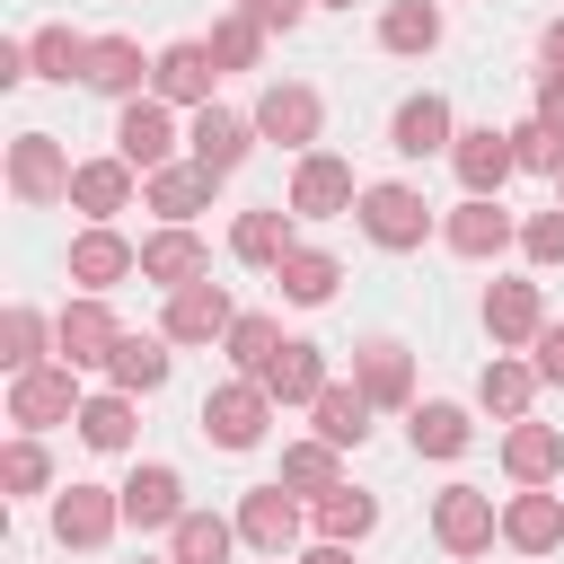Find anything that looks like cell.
Returning a JSON list of instances; mask_svg holds the SVG:
<instances>
[{
    "label": "cell",
    "instance_id": "obj_49",
    "mask_svg": "<svg viewBox=\"0 0 564 564\" xmlns=\"http://www.w3.org/2000/svg\"><path fill=\"white\" fill-rule=\"evenodd\" d=\"M538 379H555V388H564V326H546V335H538Z\"/></svg>",
    "mask_w": 564,
    "mask_h": 564
},
{
    "label": "cell",
    "instance_id": "obj_40",
    "mask_svg": "<svg viewBox=\"0 0 564 564\" xmlns=\"http://www.w3.org/2000/svg\"><path fill=\"white\" fill-rule=\"evenodd\" d=\"M220 344H229V361H238V379H264V361L282 352V326H273V317H238V326H229Z\"/></svg>",
    "mask_w": 564,
    "mask_h": 564
},
{
    "label": "cell",
    "instance_id": "obj_8",
    "mask_svg": "<svg viewBox=\"0 0 564 564\" xmlns=\"http://www.w3.org/2000/svg\"><path fill=\"white\" fill-rule=\"evenodd\" d=\"M185 150H194V167H212V176H238V167H247V150H256V115L194 106V123H185Z\"/></svg>",
    "mask_w": 564,
    "mask_h": 564
},
{
    "label": "cell",
    "instance_id": "obj_11",
    "mask_svg": "<svg viewBox=\"0 0 564 564\" xmlns=\"http://www.w3.org/2000/svg\"><path fill=\"white\" fill-rule=\"evenodd\" d=\"M123 273H141V247H132L123 229H106V220H88V229L70 238V282L106 300V291H115Z\"/></svg>",
    "mask_w": 564,
    "mask_h": 564
},
{
    "label": "cell",
    "instance_id": "obj_22",
    "mask_svg": "<svg viewBox=\"0 0 564 564\" xmlns=\"http://www.w3.org/2000/svg\"><path fill=\"white\" fill-rule=\"evenodd\" d=\"M212 185H220V176H212V167H194V159H185V167H159V176H141V194H150V212H159L167 229H194V212L212 203Z\"/></svg>",
    "mask_w": 564,
    "mask_h": 564
},
{
    "label": "cell",
    "instance_id": "obj_24",
    "mask_svg": "<svg viewBox=\"0 0 564 564\" xmlns=\"http://www.w3.org/2000/svg\"><path fill=\"white\" fill-rule=\"evenodd\" d=\"M326 388H335V379H326V352H317V344H282V352L264 361V397H273V405H317Z\"/></svg>",
    "mask_w": 564,
    "mask_h": 564
},
{
    "label": "cell",
    "instance_id": "obj_4",
    "mask_svg": "<svg viewBox=\"0 0 564 564\" xmlns=\"http://www.w3.org/2000/svg\"><path fill=\"white\" fill-rule=\"evenodd\" d=\"M317 132H326V106H317V88L308 79H273L264 97H256V141H282V150H317Z\"/></svg>",
    "mask_w": 564,
    "mask_h": 564
},
{
    "label": "cell",
    "instance_id": "obj_21",
    "mask_svg": "<svg viewBox=\"0 0 564 564\" xmlns=\"http://www.w3.org/2000/svg\"><path fill=\"white\" fill-rule=\"evenodd\" d=\"M150 70H159V62H141V44H132V35H88V70H79L88 88H106V97H123V106H132Z\"/></svg>",
    "mask_w": 564,
    "mask_h": 564
},
{
    "label": "cell",
    "instance_id": "obj_1",
    "mask_svg": "<svg viewBox=\"0 0 564 564\" xmlns=\"http://www.w3.org/2000/svg\"><path fill=\"white\" fill-rule=\"evenodd\" d=\"M70 176H79V159H70L53 132H18V141H9V194H18V203H35V212H44V203H70Z\"/></svg>",
    "mask_w": 564,
    "mask_h": 564
},
{
    "label": "cell",
    "instance_id": "obj_48",
    "mask_svg": "<svg viewBox=\"0 0 564 564\" xmlns=\"http://www.w3.org/2000/svg\"><path fill=\"white\" fill-rule=\"evenodd\" d=\"M538 123H546V132H564V70H546V79H538Z\"/></svg>",
    "mask_w": 564,
    "mask_h": 564
},
{
    "label": "cell",
    "instance_id": "obj_46",
    "mask_svg": "<svg viewBox=\"0 0 564 564\" xmlns=\"http://www.w3.org/2000/svg\"><path fill=\"white\" fill-rule=\"evenodd\" d=\"M520 256H529V264H564V203L538 212V220L520 229Z\"/></svg>",
    "mask_w": 564,
    "mask_h": 564
},
{
    "label": "cell",
    "instance_id": "obj_26",
    "mask_svg": "<svg viewBox=\"0 0 564 564\" xmlns=\"http://www.w3.org/2000/svg\"><path fill=\"white\" fill-rule=\"evenodd\" d=\"M485 326H494V344H538V335H546L538 282H494V291H485Z\"/></svg>",
    "mask_w": 564,
    "mask_h": 564
},
{
    "label": "cell",
    "instance_id": "obj_2",
    "mask_svg": "<svg viewBox=\"0 0 564 564\" xmlns=\"http://www.w3.org/2000/svg\"><path fill=\"white\" fill-rule=\"evenodd\" d=\"M361 238L370 247H388V256H405V247H423L432 238V203L414 194V185H361Z\"/></svg>",
    "mask_w": 564,
    "mask_h": 564
},
{
    "label": "cell",
    "instance_id": "obj_13",
    "mask_svg": "<svg viewBox=\"0 0 564 564\" xmlns=\"http://www.w3.org/2000/svg\"><path fill=\"white\" fill-rule=\"evenodd\" d=\"M212 79H220L212 44H203V35H185V44H167V53H159L150 97H159V106H212Z\"/></svg>",
    "mask_w": 564,
    "mask_h": 564
},
{
    "label": "cell",
    "instance_id": "obj_16",
    "mask_svg": "<svg viewBox=\"0 0 564 564\" xmlns=\"http://www.w3.org/2000/svg\"><path fill=\"white\" fill-rule=\"evenodd\" d=\"M449 167H458V185H467V194H485V203H494V194L511 185V167H520V159H511V132H494V123H476V132H458V150H449Z\"/></svg>",
    "mask_w": 564,
    "mask_h": 564
},
{
    "label": "cell",
    "instance_id": "obj_51",
    "mask_svg": "<svg viewBox=\"0 0 564 564\" xmlns=\"http://www.w3.org/2000/svg\"><path fill=\"white\" fill-rule=\"evenodd\" d=\"M300 564H352V555H344V546H308Z\"/></svg>",
    "mask_w": 564,
    "mask_h": 564
},
{
    "label": "cell",
    "instance_id": "obj_6",
    "mask_svg": "<svg viewBox=\"0 0 564 564\" xmlns=\"http://www.w3.org/2000/svg\"><path fill=\"white\" fill-rule=\"evenodd\" d=\"M432 538H441L449 555H485V546L502 538L494 494H485V485H449V494H432Z\"/></svg>",
    "mask_w": 564,
    "mask_h": 564
},
{
    "label": "cell",
    "instance_id": "obj_14",
    "mask_svg": "<svg viewBox=\"0 0 564 564\" xmlns=\"http://www.w3.org/2000/svg\"><path fill=\"white\" fill-rule=\"evenodd\" d=\"M229 326H238V308H229L220 282H185V291H167V317H159L167 344H212V335H229Z\"/></svg>",
    "mask_w": 564,
    "mask_h": 564
},
{
    "label": "cell",
    "instance_id": "obj_20",
    "mask_svg": "<svg viewBox=\"0 0 564 564\" xmlns=\"http://www.w3.org/2000/svg\"><path fill=\"white\" fill-rule=\"evenodd\" d=\"M141 282H159V291L212 282V256H203V238H194V229H159V238H141Z\"/></svg>",
    "mask_w": 564,
    "mask_h": 564
},
{
    "label": "cell",
    "instance_id": "obj_9",
    "mask_svg": "<svg viewBox=\"0 0 564 564\" xmlns=\"http://www.w3.org/2000/svg\"><path fill=\"white\" fill-rule=\"evenodd\" d=\"M53 344H62V361H70V370H97V361H115L123 326H115V308H106L97 291H79V300L53 317Z\"/></svg>",
    "mask_w": 564,
    "mask_h": 564
},
{
    "label": "cell",
    "instance_id": "obj_7",
    "mask_svg": "<svg viewBox=\"0 0 564 564\" xmlns=\"http://www.w3.org/2000/svg\"><path fill=\"white\" fill-rule=\"evenodd\" d=\"M115 159H123V167H141V176L176 167V115H167L159 97H132V106L115 115Z\"/></svg>",
    "mask_w": 564,
    "mask_h": 564
},
{
    "label": "cell",
    "instance_id": "obj_36",
    "mask_svg": "<svg viewBox=\"0 0 564 564\" xmlns=\"http://www.w3.org/2000/svg\"><path fill=\"white\" fill-rule=\"evenodd\" d=\"M405 432H414V458H458V449L476 441V423H467L458 405H414Z\"/></svg>",
    "mask_w": 564,
    "mask_h": 564
},
{
    "label": "cell",
    "instance_id": "obj_41",
    "mask_svg": "<svg viewBox=\"0 0 564 564\" xmlns=\"http://www.w3.org/2000/svg\"><path fill=\"white\" fill-rule=\"evenodd\" d=\"M282 485L291 494H335V441H291L282 449Z\"/></svg>",
    "mask_w": 564,
    "mask_h": 564
},
{
    "label": "cell",
    "instance_id": "obj_31",
    "mask_svg": "<svg viewBox=\"0 0 564 564\" xmlns=\"http://www.w3.org/2000/svg\"><path fill=\"white\" fill-rule=\"evenodd\" d=\"M476 397H485V414H502V423H529V397H538V361H485V379H476Z\"/></svg>",
    "mask_w": 564,
    "mask_h": 564
},
{
    "label": "cell",
    "instance_id": "obj_44",
    "mask_svg": "<svg viewBox=\"0 0 564 564\" xmlns=\"http://www.w3.org/2000/svg\"><path fill=\"white\" fill-rule=\"evenodd\" d=\"M0 361L9 370H44V317L35 308H9L0 317Z\"/></svg>",
    "mask_w": 564,
    "mask_h": 564
},
{
    "label": "cell",
    "instance_id": "obj_29",
    "mask_svg": "<svg viewBox=\"0 0 564 564\" xmlns=\"http://www.w3.org/2000/svg\"><path fill=\"white\" fill-rule=\"evenodd\" d=\"M502 467H511V485H546L564 467V432L555 423H511L502 432Z\"/></svg>",
    "mask_w": 564,
    "mask_h": 564
},
{
    "label": "cell",
    "instance_id": "obj_38",
    "mask_svg": "<svg viewBox=\"0 0 564 564\" xmlns=\"http://www.w3.org/2000/svg\"><path fill=\"white\" fill-rule=\"evenodd\" d=\"M361 432H370V397H361V388H326V397H317V441L361 449Z\"/></svg>",
    "mask_w": 564,
    "mask_h": 564
},
{
    "label": "cell",
    "instance_id": "obj_53",
    "mask_svg": "<svg viewBox=\"0 0 564 564\" xmlns=\"http://www.w3.org/2000/svg\"><path fill=\"white\" fill-rule=\"evenodd\" d=\"M273 564H282V555H273Z\"/></svg>",
    "mask_w": 564,
    "mask_h": 564
},
{
    "label": "cell",
    "instance_id": "obj_37",
    "mask_svg": "<svg viewBox=\"0 0 564 564\" xmlns=\"http://www.w3.org/2000/svg\"><path fill=\"white\" fill-rule=\"evenodd\" d=\"M26 53H35V79H79L88 70V35L79 26H35Z\"/></svg>",
    "mask_w": 564,
    "mask_h": 564
},
{
    "label": "cell",
    "instance_id": "obj_18",
    "mask_svg": "<svg viewBox=\"0 0 564 564\" xmlns=\"http://www.w3.org/2000/svg\"><path fill=\"white\" fill-rule=\"evenodd\" d=\"M115 494H123V520H132V529H176V520H185V485H176V467H159V458L132 467Z\"/></svg>",
    "mask_w": 564,
    "mask_h": 564
},
{
    "label": "cell",
    "instance_id": "obj_35",
    "mask_svg": "<svg viewBox=\"0 0 564 564\" xmlns=\"http://www.w3.org/2000/svg\"><path fill=\"white\" fill-rule=\"evenodd\" d=\"M379 44L388 53H432L441 44V9L432 0H388L379 9Z\"/></svg>",
    "mask_w": 564,
    "mask_h": 564
},
{
    "label": "cell",
    "instance_id": "obj_34",
    "mask_svg": "<svg viewBox=\"0 0 564 564\" xmlns=\"http://www.w3.org/2000/svg\"><path fill=\"white\" fill-rule=\"evenodd\" d=\"M167 538H176V555H167V564H229V546H238V520H220V511H185Z\"/></svg>",
    "mask_w": 564,
    "mask_h": 564
},
{
    "label": "cell",
    "instance_id": "obj_19",
    "mask_svg": "<svg viewBox=\"0 0 564 564\" xmlns=\"http://www.w3.org/2000/svg\"><path fill=\"white\" fill-rule=\"evenodd\" d=\"M238 538H247L256 555L300 546V502H291V485H256V494L238 502Z\"/></svg>",
    "mask_w": 564,
    "mask_h": 564
},
{
    "label": "cell",
    "instance_id": "obj_25",
    "mask_svg": "<svg viewBox=\"0 0 564 564\" xmlns=\"http://www.w3.org/2000/svg\"><path fill=\"white\" fill-rule=\"evenodd\" d=\"M502 538H511L520 555H546V546H564V502H555V494H538V485H520V494L502 502Z\"/></svg>",
    "mask_w": 564,
    "mask_h": 564
},
{
    "label": "cell",
    "instance_id": "obj_10",
    "mask_svg": "<svg viewBox=\"0 0 564 564\" xmlns=\"http://www.w3.org/2000/svg\"><path fill=\"white\" fill-rule=\"evenodd\" d=\"M361 203V185H352V167L335 159V150H308L300 167H291V212L300 220H335V212H352Z\"/></svg>",
    "mask_w": 564,
    "mask_h": 564
},
{
    "label": "cell",
    "instance_id": "obj_33",
    "mask_svg": "<svg viewBox=\"0 0 564 564\" xmlns=\"http://www.w3.org/2000/svg\"><path fill=\"white\" fill-rule=\"evenodd\" d=\"M106 370H115V388H123V397H150V388H167V335H123Z\"/></svg>",
    "mask_w": 564,
    "mask_h": 564
},
{
    "label": "cell",
    "instance_id": "obj_43",
    "mask_svg": "<svg viewBox=\"0 0 564 564\" xmlns=\"http://www.w3.org/2000/svg\"><path fill=\"white\" fill-rule=\"evenodd\" d=\"M203 44H212V62H220V70H247V62H256V53H264V26H256V18H238V9H229V18H220V26H212V35H203Z\"/></svg>",
    "mask_w": 564,
    "mask_h": 564
},
{
    "label": "cell",
    "instance_id": "obj_47",
    "mask_svg": "<svg viewBox=\"0 0 564 564\" xmlns=\"http://www.w3.org/2000/svg\"><path fill=\"white\" fill-rule=\"evenodd\" d=\"M308 9H317V0H238V18H256L264 35H291V26L308 18Z\"/></svg>",
    "mask_w": 564,
    "mask_h": 564
},
{
    "label": "cell",
    "instance_id": "obj_5",
    "mask_svg": "<svg viewBox=\"0 0 564 564\" xmlns=\"http://www.w3.org/2000/svg\"><path fill=\"white\" fill-rule=\"evenodd\" d=\"M79 379H70V361H53V370H18L9 379V423L18 432H53V423H79Z\"/></svg>",
    "mask_w": 564,
    "mask_h": 564
},
{
    "label": "cell",
    "instance_id": "obj_12",
    "mask_svg": "<svg viewBox=\"0 0 564 564\" xmlns=\"http://www.w3.org/2000/svg\"><path fill=\"white\" fill-rule=\"evenodd\" d=\"M115 529H123V494H106V485H70V494L53 502V538H62L70 555L106 546Z\"/></svg>",
    "mask_w": 564,
    "mask_h": 564
},
{
    "label": "cell",
    "instance_id": "obj_42",
    "mask_svg": "<svg viewBox=\"0 0 564 564\" xmlns=\"http://www.w3.org/2000/svg\"><path fill=\"white\" fill-rule=\"evenodd\" d=\"M0 485H9V494H44V485H53V458H44L35 432H18V441L0 449Z\"/></svg>",
    "mask_w": 564,
    "mask_h": 564
},
{
    "label": "cell",
    "instance_id": "obj_32",
    "mask_svg": "<svg viewBox=\"0 0 564 564\" xmlns=\"http://www.w3.org/2000/svg\"><path fill=\"white\" fill-rule=\"evenodd\" d=\"M308 520H317V538H326V546H352V538H370V529H379V502H370V494H352V485H335V494H317V502H308Z\"/></svg>",
    "mask_w": 564,
    "mask_h": 564
},
{
    "label": "cell",
    "instance_id": "obj_28",
    "mask_svg": "<svg viewBox=\"0 0 564 564\" xmlns=\"http://www.w3.org/2000/svg\"><path fill=\"white\" fill-rule=\"evenodd\" d=\"M352 370H361L352 388H361L370 405H405V388H414V370H405V344H397V335H370V344L352 352Z\"/></svg>",
    "mask_w": 564,
    "mask_h": 564
},
{
    "label": "cell",
    "instance_id": "obj_30",
    "mask_svg": "<svg viewBox=\"0 0 564 564\" xmlns=\"http://www.w3.org/2000/svg\"><path fill=\"white\" fill-rule=\"evenodd\" d=\"M273 282H282V300H300V308H326V300H335V282H344V264H335L326 247H291Z\"/></svg>",
    "mask_w": 564,
    "mask_h": 564
},
{
    "label": "cell",
    "instance_id": "obj_17",
    "mask_svg": "<svg viewBox=\"0 0 564 564\" xmlns=\"http://www.w3.org/2000/svg\"><path fill=\"white\" fill-rule=\"evenodd\" d=\"M441 238H449V256H467V264H485V256H502L520 229H511V212L502 203H485V194H467L449 220H441Z\"/></svg>",
    "mask_w": 564,
    "mask_h": 564
},
{
    "label": "cell",
    "instance_id": "obj_27",
    "mask_svg": "<svg viewBox=\"0 0 564 564\" xmlns=\"http://www.w3.org/2000/svg\"><path fill=\"white\" fill-rule=\"evenodd\" d=\"M132 176H141V167H123L115 150H106V159H79V176H70V203H79L88 220H115V212L132 203Z\"/></svg>",
    "mask_w": 564,
    "mask_h": 564
},
{
    "label": "cell",
    "instance_id": "obj_52",
    "mask_svg": "<svg viewBox=\"0 0 564 564\" xmlns=\"http://www.w3.org/2000/svg\"><path fill=\"white\" fill-rule=\"evenodd\" d=\"M317 9H352V0H317Z\"/></svg>",
    "mask_w": 564,
    "mask_h": 564
},
{
    "label": "cell",
    "instance_id": "obj_23",
    "mask_svg": "<svg viewBox=\"0 0 564 564\" xmlns=\"http://www.w3.org/2000/svg\"><path fill=\"white\" fill-rule=\"evenodd\" d=\"M291 247H300V238H291V212H282V203H256V212H238V229H229V256H238V264H264V273H282Z\"/></svg>",
    "mask_w": 564,
    "mask_h": 564
},
{
    "label": "cell",
    "instance_id": "obj_50",
    "mask_svg": "<svg viewBox=\"0 0 564 564\" xmlns=\"http://www.w3.org/2000/svg\"><path fill=\"white\" fill-rule=\"evenodd\" d=\"M538 53H546V70H564V18H555V26L538 35Z\"/></svg>",
    "mask_w": 564,
    "mask_h": 564
},
{
    "label": "cell",
    "instance_id": "obj_39",
    "mask_svg": "<svg viewBox=\"0 0 564 564\" xmlns=\"http://www.w3.org/2000/svg\"><path fill=\"white\" fill-rule=\"evenodd\" d=\"M79 441H88V449H132V397H123V388L88 397V405H79Z\"/></svg>",
    "mask_w": 564,
    "mask_h": 564
},
{
    "label": "cell",
    "instance_id": "obj_45",
    "mask_svg": "<svg viewBox=\"0 0 564 564\" xmlns=\"http://www.w3.org/2000/svg\"><path fill=\"white\" fill-rule=\"evenodd\" d=\"M511 159H520V167H538V176H564V132H546V123L529 115V123L511 132Z\"/></svg>",
    "mask_w": 564,
    "mask_h": 564
},
{
    "label": "cell",
    "instance_id": "obj_15",
    "mask_svg": "<svg viewBox=\"0 0 564 564\" xmlns=\"http://www.w3.org/2000/svg\"><path fill=\"white\" fill-rule=\"evenodd\" d=\"M388 141H397V159H441V150H458V123H449V97H441V88H423V97H405V106H397V123H388Z\"/></svg>",
    "mask_w": 564,
    "mask_h": 564
},
{
    "label": "cell",
    "instance_id": "obj_3",
    "mask_svg": "<svg viewBox=\"0 0 564 564\" xmlns=\"http://www.w3.org/2000/svg\"><path fill=\"white\" fill-rule=\"evenodd\" d=\"M264 423H273L264 379H220V388L203 397V441H212V449H256Z\"/></svg>",
    "mask_w": 564,
    "mask_h": 564
}]
</instances>
